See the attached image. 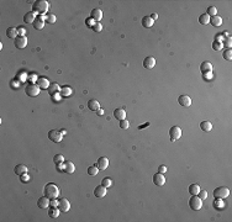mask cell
I'll use <instances>...</instances> for the list:
<instances>
[{"label":"cell","instance_id":"e575fe53","mask_svg":"<svg viewBox=\"0 0 232 222\" xmlns=\"http://www.w3.org/2000/svg\"><path fill=\"white\" fill-rule=\"evenodd\" d=\"M63 160H64V158H63L62 154H57V156L53 157V162L56 163V165L57 164H63Z\"/></svg>","mask_w":232,"mask_h":222},{"label":"cell","instance_id":"7dc6e473","mask_svg":"<svg viewBox=\"0 0 232 222\" xmlns=\"http://www.w3.org/2000/svg\"><path fill=\"white\" fill-rule=\"evenodd\" d=\"M167 170H168V168H167L166 165H160V167L158 168V173H162V174H164Z\"/></svg>","mask_w":232,"mask_h":222},{"label":"cell","instance_id":"bcb514c9","mask_svg":"<svg viewBox=\"0 0 232 222\" xmlns=\"http://www.w3.org/2000/svg\"><path fill=\"white\" fill-rule=\"evenodd\" d=\"M26 30L24 28V27H19L17 28V34H19V36H21V37H25V35H26Z\"/></svg>","mask_w":232,"mask_h":222},{"label":"cell","instance_id":"2e32d148","mask_svg":"<svg viewBox=\"0 0 232 222\" xmlns=\"http://www.w3.org/2000/svg\"><path fill=\"white\" fill-rule=\"evenodd\" d=\"M37 206L40 207V209H47L48 206H49V199L47 197V196H42V197H40L38 200H37Z\"/></svg>","mask_w":232,"mask_h":222},{"label":"cell","instance_id":"f35d334b","mask_svg":"<svg viewBox=\"0 0 232 222\" xmlns=\"http://www.w3.org/2000/svg\"><path fill=\"white\" fill-rule=\"evenodd\" d=\"M46 21H47L48 24H54V22H56V16H54L53 14H48V15L46 16Z\"/></svg>","mask_w":232,"mask_h":222},{"label":"cell","instance_id":"4dcf8cb0","mask_svg":"<svg viewBox=\"0 0 232 222\" xmlns=\"http://www.w3.org/2000/svg\"><path fill=\"white\" fill-rule=\"evenodd\" d=\"M199 191H200V186L198 184H191L189 186V193L191 195H198L199 194Z\"/></svg>","mask_w":232,"mask_h":222},{"label":"cell","instance_id":"cb8c5ba5","mask_svg":"<svg viewBox=\"0 0 232 222\" xmlns=\"http://www.w3.org/2000/svg\"><path fill=\"white\" fill-rule=\"evenodd\" d=\"M27 167L25 165V164H17L16 167H15V169H14V171H15V174H17V175H22V174H25V173H27Z\"/></svg>","mask_w":232,"mask_h":222},{"label":"cell","instance_id":"5bb4252c","mask_svg":"<svg viewBox=\"0 0 232 222\" xmlns=\"http://www.w3.org/2000/svg\"><path fill=\"white\" fill-rule=\"evenodd\" d=\"M200 70L203 72V74H207V73H211L213 72V64H211L210 62H203L200 64Z\"/></svg>","mask_w":232,"mask_h":222},{"label":"cell","instance_id":"11a10c76","mask_svg":"<svg viewBox=\"0 0 232 222\" xmlns=\"http://www.w3.org/2000/svg\"><path fill=\"white\" fill-rule=\"evenodd\" d=\"M151 19H152L153 21H154V20H157V19H158V15L154 13V14H152V15H151Z\"/></svg>","mask_w":232,"mask_h":222},{"label":"cell","instance_id":"484cf974","mask_svg":"<svg viewBox=\"0 0 232 222\" xmlns=\"http://www.w3.org/2000/svg\"><path fill=\"white\" fill-rule=\"evenodd\" d=\"M200 128L203 131H205V132H210V131L213 130V124H211L210 121H201Z\"/></svg>","mask_w":232,"mask_h":222},{"label":"cell","instance_id":"8d00e7d4","mask_svg":"<svg viewBox=\"0 0 232 222\" xmlns=\"http://www.w3.org/2000/svg\"><path fill=\"white\" fill-rule=\"evenodd\" d=\"M98 171H99V170H98V167H96V165H94V167H89V168H88V174L92 175V177H93V175H96Z\"/></svg>","mask_w":232,"mask_h":222},{"label":"cell","instance_id":"30bf717a","mask_svg":"<svg viewBox=\"0 0 232 222\" xmlns=\"http://www.w3.org/2000/svg\"><path fill=\"white\" fill-rule=\"evenodd\" d=\"M107 165H109V159H107L106 157H100V158L98 159V162H96L98 169H100V170H105V169L107 168Z\"/></svg>","mask_w":232,"mask_h":222},{"label":"cell","instance_id":"52a82bcc","mask_svg":"<svg viewBox=\"0 0 232 222\" xmlns=\"http://www.w3.org/2000/svg\"><path fill=\"white\" fill-rule=\"evenodd\" d=\"M62 137H63V135L59 132V131H57V130H51L48 132V138H49V141H52V142H54V143H58V142H60L62 141Z\"/></svg>","mask_w":232,"mask_h":222},{"label":"cell","instance_id":"d6986e66","mask_svg":"<svg viewBox=\"0 0 232 222\" xmlns=\"http://www.w3.org/2000/svg\"><path fill=\"white\" fill-rule=\"evenodd\" d=\"M92 19L94 20L95 22H99L100 20L103 19V11L100 9H94L92 11Z\"/></svg>","mask_w":232,"mask_h":222},{"label":"cell","instance_id":"4fadbf2b","mask_svg":"<svg viewBox=\"0 0 232 222\" xmlns=\"http://www.w3.org/2000/svg\"><path fill=\"white\" fill-rule=\"evenodd\" d=\"M178 103L181 105V106H184V107H188L191 105V99L188 96V95H180L178 98Z\"/></svg>","mask_w":232,"mask_h":222},{"label":"cell","instance_id":"d590c367","mask_svg":"<svg viewBox=\"0 0 232 222\" xmlns=\"http://www.w3.org/2000/svg\"><path fill=\"white\" fill-rule=\"evenodd\" d=\"M224 58H225L226 60H231V59H232V49H231V48L225 49V52H224Z\"/></svg>","mask_w":232,"mask_h":222},{"label":"cell","instance_id":"9f6ffc18","mask_svg":"<svg viewBox=\"0 0 232 222\" xmlns=\"http://www.w3.org/2000/svg\"><path fill=\"white\" fill-rule=\"evenodd\" d=\"M96 112H98V115H104V111H103L101 109H99V110L96 111Z\"/></svg>","mask_w":232,"mask_h":222},{"label":"cell","instance_id":"1f68e13d","mask_svg":"<svg viewBox=\"0 0 232 222\" xmlns=\"http://www.w3.org/2000/svg\"><path fill=\"white\" fill-rule=\"evenodd\" d=\"M209 21H210V16L207 14H201L199 16V22L201 25H206V24H209Z\"/></svg>","mask_w":232,"mask_h":222},{"label":"cell","instance_id":"7c38bea8","mask_svg":"<svg viewBox=\"0 0 232 222\" xmlns=\"http://www.w3.org/2000/svg\"><path fill=\"white\" fill-rule=\"evenodd\" d=\"M45 21H46V17H45V16H37L32 25H34V27H35L36 30H41V28H43V26H45Z\"/></svg>","mask_w":232,"mask_h":222},{"label":"cell","instance_id":"d6a6232c","mask_svg":"<svg viewBox=\"0 0 232 222\" xmlns=\"http://www.w3.org/2000/svg\"><path fill=\"white\" fill-rule=\"evenodd\" d=\"M59 94L62 96H69L70 94H72V89H70L69 86H63V88H60Z\"/></svg>","mask_w":232,"mask_h":222},{"label":"cell","instance_id":"7a4b0ae2","mask_svg":"<svg viewBox=\"0 0 232 222\" xmlns=\"http://www.w3.org/2000/svg\"><path fill=\"white\" fill-rule=\"evenodd\" d=\"M43 191H45V196H47L49 200H54L59 195V188L56 184H47Z\"/></svg>","mask_w":232,"mask_h":222},{"label":"cell","instance_id":"681fc988","mask_svg":"<svg viewBox=\"0 0 232 222\" xmlns=\"http://www.w3.org/2000/svg\"><path fill=\"white\" fill-rule=\"evenodd\" d=\"M51 96H52V99H53V101L57 103L58 100H59V98H60V94L58 93V94H54V95H51Z\"/></svg>","mask_w":232,"mask_h":222},{"label":"cell","instance_id":"f1b7e54d","mask_svg":"<svg viewBox=\"0 0 232 222\" xmlns=\"http://www.w3.org/2000/svg\"><path fill=\"white\" fill-rule=\"evenodd\" d=\"M59 212H60V210L58 207H53L51 206V209L48 210V216L49 217H52V218H57L59 216Z\"/></svg>","mask_w":232,"mask_h":222},{"label":"cell","instance_id":"3957f363","mask_svg":"<svg viewBox=\"0 0 232 222\" xmlns=\"http://www.w3.org/2000/svg\"><path fill=\"white\" fill-rule=\"evenodd\" d=\"M230 195V190L226 186H219L214 190V197L216 200H224Z\"/></svg>","mask_w":232,"mask_h":222},{"label":"cell","instance_id":"db71d44e","mask_svg":"<svg viewBox=\"0 0 232 222\" xmlns=\"http://www.w3.org/2000/svg\"><path fill=\"white\" fill-rule=\"evenodd\" d=\"M147 126H149V122H146V124H143V125H141V126L138 127V130H142V128H145V127H147Z\"/></svg>","mask_w":232,"mask_h":222},{"label":"cell","instance_id":"83f0119b","mask_svg":"<svg viewBox=\"0 0 232 222\" xmlns=\"http://www.w3.org/2000/svg\"><path fill=\"white\" fill-rule=\"evenodd\" d=\"M60 92V88H59V85L58 84H56V83H53V84H51L48 86V93L51 94V95H54V94H58Z\"/></svg>","mask_w":232,"mask_h":222},{"label":"cell","instance_id":"b9f144b4","mask_svg":"<svg viewBox=\"0 0 232 222\" xmlns=\"http://www.w3.org/2000/svg\"><path fill=\"white\" fill-rule=\"evenodd\" d=\"M101 185L105 186V188H109L110 185H111V179H110V178H104L101 180Z\"/></svg>","mask_w":232,"mask_h":222},{"label":"cell","instance_id":"7402d4cb","mask_svg":"<svg viewBox=\"0 0 232 222\" xmlns=\"http://www.w3.org/2000/svg\"><path fill=\"white\" fill-rule=\"evenodd\" d=\"M88 109L92 110V111H98V110L100 109L99 101H98V100H95V99L89 100V101H88Z\"/></svg>","mask_w":232,"mask_h":222},{"label":"cell","instance_id":"60d3db41","mask_svg":"<svg viewBox=\"0 0 232 222\" xmlns=\"http://www.w3.org/2000/svg\"><path fill=\"white\" fill-rule=\"evenodd\" d=\"M128 126H130V124H128V121H127L126 118L120 121V127L122 128V130H127V128H128Z\"/></svg>","mask_w":232,"mask_h":222},{"label":"cell","instance_id":"e0dca14e","mask_svg":"<svg viewBox=\"0 0 232 222\" xmlns=\"http://www.w3.org/2000/svg\"><path fill=\"white\" fill-rule=\"evenodd\" d=\"M106 188L105 186H103V185H99V186H96L95 188V190H94V195L96 196V197H104L105 195H106Z\"/></svg>","mask_w":232,"mask_h":222},{"label":"cell","instance_id":"f6af8a7d","mask_svg":"<svg viewBox=\"0 0 232 222\" xmlns=\"http://www.w3.org/2000/svg\"><path fill=\"white\" fill-rule=\"evenodd\" d=\"M20 180H21L22 183H28V181H30V177L27 175V173H25L22 175H20Z\"/></svg>","mask_w":232,"mask_h":222},{"label":"cell","instance_id":"8fae6325","mask_svg":"<svg viewBox=\"0 0 232 222\" xmlns=\"http://www.w3.org/2000/svg\"><path fill=\"white\" fill-rule=\"evenodd\" d=\"M27 46V38L26 37H21V36H19L17 38H15V47L16 48H20V49H22Z\"/></svg>","mask_w":232,"mask_h":222},{"label":"cell","instance_id":"8992f818","mask_svg":"<svg viewBox=\"0 0 232 222\" xmlns=\"http://www.w3.org/2000/svg\"><path fill=\"white\" fill-rule=\"evenodd\" d=\"M169 137H170V141H172V142L178 141L181 137V128L178 127V126H173L169 130Z\"/></svg>","mask_w":232,"mask_h":222},{"label":"cell","instance_id":"ac0fdd59","mask_svg":"<svg viewBox=\"0 0 232 222\" xmlns=\"http://www.w3.org/2000/svg\"><path fill=\"white\" fill-rule=\"evenodd\" d=\"M74 170H75V165L72 162H69V160H67V162H63V171L72 174Z\"/></svg>","mask_w":232,"mask_h":222},{"label":"cell","instance_id":"ba28073f","mask_svg":"<svg viewBox=\"0 0 232 222\" xmlns=\"http://www.w3.org/2000/svg\"><path fill=\"white\" fill-rule=\"evenodd\" d=\"M153 183L158 186H162L166 184V177L162 173H157L153 175Z\"/></svg>","mask_w":232,"mask_h":222},{"label":"cell","instance_id":"4316f807","mask_svg":"<svg viewBox=\"0 0 232 222\" xmlns=\"http://www.w3.org/2000/svg\"><path fill=\"white\" fill-rule=\"evenodd\" d=\"M211 25H213V26H220L221 24H222V19H221L219 15H215V16H211L210 17V21H209Z\"/></svg>","mask_w":232,"mask_h":222},{"label":"cell","instance_id":"836d02e7","mask_svg":"<svg viewBox=\"0 0 232 222\" xmlns=\"http://www.w3.org/2000/svg\"><path fill=\"white\" fill-rule=\"evenodd\" d=\"M205 14H207L209 16H215V15H217V9L215 6H209Z\"/></svg>","mask_w":232,"mask_h":222},{"label":"cell","instance_id":"c3c4849f","mask_svg":"<svg viewBox=\"0 0 232 222\" xmlns=\"http://www.w3.org/2000/svg\"><path fill=\"white\" fill-rule=\"evenodd\" d=\"M17 78H19L20 80H21V82H24V80H26V79H27V75H26L25 73H20V74L17 75Z\"/></svg>","mask_w":232,"mask_h":222},{"label":"cell","instance_id":"74e56055","mask_svg":"<svg viewBox=\"0 0 232 222\" xmlns=\"http://www.w3.org/2000/svg\"><path fill=\"white\" fill-rule=\"evenodd\" d=\"M213 48L215 49V51H221V49L224 48V45H222V42L214 41V43H213Z\"/></svg>","mask_w":232,"mask_h":222},{"label":"cell","instance_id":"f5cc1de1","mask_svg":"<svg viewBox=\"0 0 232 222\" xmlns=\"http://www.w3.org/2000/svg\"><path fill=\"white\" fill-rule=\"evenodd\" d=\"M49 205H51V206H53V207H58V203H57V201H51V203H49Z\"/></svg>","mask_w":232,"mask_h":222},{"label":"cell","instance_id":"f546056e","mask_svg":"<svg viewBox=\"0 0 232 222\" xmlns=\"http://www.w3.org/2000/svg\"><path fill=\"white\" fill-rule=\"evenodd\" d=\"M154 21L152 19H151V16H145L142 19V26L143 27H151V26H153Z\"/></svg>","mask_w":232,"mask_h":222},{"label":"cell","instance_id":"9c48e42d","mask_svg":"<svg viewBox=\"0 0 232 222\" xmlns=\"http://www.w3.org/2000/svg\"><path fill=\"white\" fill-rule=\"evenodd\" d=\"M58 209L60 211H63V212H67V211H69V209H70V203H69L67 199L59 200L58 201Z\"/></svg>","mask_w":232,"mask_h":222},{"label":"cell","instance_id":"d4e9b609","mask_svg":"<svg viewBox=\"0 0 232 222\" xmlns=\"http://www.w3.org/2000/svg\"><path fill=\"white\" fill-rule=\"evenodd\" d=\"M6 36H7L9 38H13V39L17 38V37H19L17 28H15V27H9V28L6 30Z\"/></svg>","mask_w":232,"mask_h":222},{"label":"cell","instance_id":"5b68a950","mask_svg":"<svg viewBox=\"0 0 232 222\" xmlns=\"http://www.w3.org/2000/svg\"><path fill=\"white\" fill-rule=\"evenodd\" d=\"M40 88L37 84H28L27 86H26V89H25V93L28 95V96H32V98H35V96H37L38 94H40Z\"/></svg>","mask_w":232,"mask_h":222},{"label":"cell","instance_id":"9a60e30c","mask_svg":"<svg viewBox=\"0 0 232 222\" xmlns=\"http://www.w3.org/2000/svg\"><path fill=\"white\" fill-rule=\"evenodd\" d=\"M156 66V58L153 57H146L143 60V67L146 69H152Z\"/></svg>","mask_w":232,"mask_h":222},{"label":"cell","instance_id":"f907efd6","mask_svg":"<svg viewBox=\"0 0 232 222\" xmlns=\"http://www.w3.org/2000/svg\"><path fill=\"white\" fill-rule=\"evenodd\" d=\"M28 78H30V80H31V82H37V79H38V78H36V75H35V74H31Z\"/></svg>","mask_w":232,"mask_h":222},{"label":"cell","instance_id":"6da1fadb","mask_svg":"<svg viewBox=\"0 0 232 222\" xmlns=\"http://www.w3.org/2000/svg\"><path fill=\"white\" fill-rule=\"evenodd\" d=\"M49 9V3L46 1V0H37L32 4V11L35 14H40V15H45Z\"/></svg>","mask_w":232,"mask_h":222},{"label":"cell","instance_id":"816d5d0a","mask_svg":"<svg viewBox=\"0 0 232 222\" xmlns=\"http://www.w3.org/2000/svg\"><path fill=\"white\" fill-rule=\"evenodd\" d=\"M93 21H94L93 19H89V20H87V24H88L89 26H93V25L95 24V22H93Z\"/></svg>","mask_w":232,"mask_h":222},{"label":"cell","instance_id":"ee69618b","mask_svg":"<svg viewBox=\"0 0 232 222\" xmlns=\"http://www.w3.org/2000/svg\"><path fill=\"white\" fill-rule=\"evenodd\" d=\"M198 195H199V197H200L201 200H205V199L207 197V193H206V190H200Z\"/></svg>","mask_w":232,"mask_h":222},{"label":"cell","instance_id":"ab89813d","mask_svg":"<svg viewBox=\"0 0 232 222\" xmlns=\"http://www.w3.org/2000/svg\"><path fill=\"white\" fill-rule=\"evenodd\" d=\"M222 45H224V46H226V47H228V48H231V46H232V39H231V37H230V36H228V37H226V38H224Z\"/></svg>","mask_w":232,"mask_h":222},{"label":"cell","instance_id":"603a6c76","mask_svg":"<svg viewBox=\"0 0 232 222\" xmlns=\"http://www.w3.org/2000/svg\"><path fill=\"white\" fill-rule=\"evenodd\" d=\"M114 116H115L119 121L125 120V118H126V111H125L124 109H116V110L114 111Z\"/></svg>","mask_w":232,"mask_h":222},{"label":"cell","instance_id":"277c9868","mask_svg":"<svg viewBox=\"0 0 232 222\" xmlns=\"http://www.w3.org/2000/svg\"><path fill=\"white\" fill-rule=\"evenodd\" d=\"M189 206H190L191 210L198 211V210L201 209V206H203V200H201L198 195H193L189 200Z\"/></svg>","mask_w":232,"mask_h":222},{"label":"cell","instance_id":"44dd1931","mask_svg":"<svg viewBox=\"0 0 232 222\" xmlns=\"http://www.w3.org/2000/svg\"><path fill=\"white\" fill-rule=\"evenodd\" d=\"M36 83H37V85L41 89H48V86L51 85V84H49V80L47 78H38Z\"/></svg>","mask_w":232,"mask_h":222},{"label":"cell","instance_id":"ffe728a7","mask_svg":"<svg viewBox=\"0 0 232 222\" xmlns=\"http://www.w3.org/2000/svg\"><path fill=\"white\" fill-rule=\"evenodd\" d=\"M35 20H36V14L34 11L26 13L24 16V22H26V24H34Z\"/></svg>","mask_w":232,"mask_h":222},{"label":"cell","instance_id":"7bdbcfd3","mask_svg":"<svg viewBox=\"0 0 232 222\" xmlns=\"http://www.w3.org/2000/svg\"><path fill=\"white\" fill-rule=\"evenodd\" d=\"M92 28L94 30L95 32H100V31L103 30V26H101V24H100V22H95V24L92 26Z\"/></svg>","mask_w":232,"mask_h":222}]
</instances>
